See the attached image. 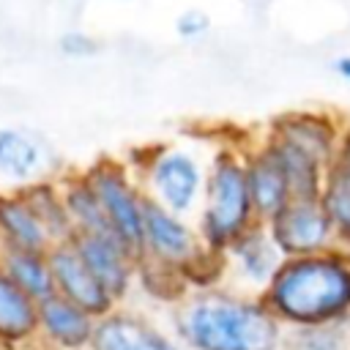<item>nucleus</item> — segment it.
Returning <instances> with one entry per match:
<instances>
[{"label": "nucleus", "instance_id": "8", "mask_svg": "<svg viewBox=\"0 0 350 350\" xmlns=\"http://www.w3.org/2000/svg\"><path fill=\"white\" fill-rule=\"evenodd\" d=\"M46 257H49V268H52V279H55V295L71 301L74 306H79L82 312H88L96 320H101L104 314L118 309L115 298L93 276V271L85 265V260L79 257V252L74 249L71 241L55 243L46 252Z\"/></svg>", "mask_w": 350, "mask_h": 350}, {"label": "nucleus", "instance_id": "14", "mask_svg": "<svg viewBox=\"0 0 350 350\" xmlns=\"http://www.w3.org/2000/svg\"><path fill=\"white\" fill-rule=\"evenodd\" d=\"M96 317L71 301L52 295L38 304V339L55 350H90Z\"/></svg>", "mask_w": 350, "mask_h": 350}, {"label": "nucleus", "instance_id": "20", "mask_svg": "<svg viewBox=\"0 0 350 350\" xmlns=\"http://www.w3.org/2000/svg\"><path fill=\"white\" fill-rule=\"evenodd\" d=\"M0 268L36 304H41V301L55 295V279H52V268H49L46 252L0 246Z\"/></svg>", "mask_w": 350, "mask_h": 350}, {"label": "nucleus", "instance_id": "19", "mask_svg": "<svg viewBox=\"0 0 350 350\" xmlns=\"http://www.w3.org/2000/svg\"><path fill=\"white\" fill-rule=\"evenodd\" d=\"M60 189H63V200L74 224V232H85V235H104V238H118L115 227L109 224L96 191L90 189L85 172H66L57 178Z\"/></svg>", "mask_w": 350, "mask_h": 350}, {"label": "nucleus", "instance_id": "17", "mask_svg": "<svg viewBox=\"0 0 350 350\" xmlns=\"http://www.w3.org/2000/svg\"><path fill=\"white\" fill-rule=\"evenodd\" d=\"M0 246L30 252H49L55 246L19 189L0 191Z\"/></svg>", "mask_w": 350, "mask_h": 350}, {"label": "nucleus", "instance_id": "4", "mask_svg": "<svg viewBox=\"0 0 350 350\" xmlns=\"http://www.w3.org/2000/svg\"><path fill=\"white\" fill-rule=\"evenodd\" d=\"M148 200L191 219L200 213L208 159L189 145H153L142 150V164H129Z\"/></svg>", "mask_w": 350, "mask_h": 350}, {"label": "nucleus", "instance_id": "12", "mask_svg": "<svg viewBox=\"0 0 350 350\" xmlns=\"http://www.w3.org/2000/svg\"><path fill=\"white\" fill-rule=\"evenodd\" d=\"M90 350H183L178 336L150 323L145 314L129 309H112L96 320Z\"/></svg>", "mask_w": 350, "mask_h": 350}, {"label": "nucleus", "instance_id": "3", "mask_svg": "<svg viewBox=\"0 0 350 350\" xmlns=\"http://www.w3.org/2000/svg\"><path fill=\"white\" fill-rule=\"evenodd\" d=\"M243 148L235 142H221L208 156V175L202 205L197 213V232L211 252L224 254L246 230L257 224L249 183Z\"/></svg>", "mask_w": 350, "mask_h": 350}, {"label": "nucleus", "instance_id": "10", "mask_svg": "<svg viewBox=\"0 0 350 350\" xmlns=\"http://www.w3.org/2000/svg\"><path fill=\"white\" fill-rule=\"evenodd\" d=\"M71 243L79 252V257L85 260V265L93 271V276L115 298V304H120L131 293V287L137 282V262H139V257L120 238L74 232Z\"/></svg>", "mask_w": 350, "mask_h": 350}, {"label": "nucleus", "instance_id": "21", "mask_svg": "<svg viewBox=\"0 0 350 350\" xmlns=\"http://www.w3.org/2000/svg\"><path fill=\"white\" fill-rule=\"evenodd\" d=\"M19 194L27 200V205L33 208V213L38 216L44 230L49 232L52 243H63V241L74 238V224H71L57 178H41L27 186H19Z\"/></svg>", "mask_w": 350, "mask_h": 350}, {"label": "nucleus", "instance_id": "13", "mask_svg": "<svg viewBox=\"0 0 350 350\" xmlns=\"http://www.w3.org/2000/svg\"><path fill=\"white\" fill-rule=\"evenodd\" d=\"M243 161H246V183H249L254 216L260 224H268L293 200L290 183H287L282 167L276 164V159L271 156V150L265 148L262 139L246 142Z\"/></svg>", "mask_w": 350, "mask_h": 350}, {"label": "nucleus", "instance_id": "9", "mask_svg": "<svg viewBox=\"0 0 350 350\" xmlns=\"http://www.w3.org/2000/svg\"><path fill=\"white\" fill-rule=\"evenodd\" d=\"M345 126L347 123L342 118L323 112V109H290V112L276 115L268 123V134L301 148L304 153H309L312 159L325 164V170H328V164L336 156Z\"/></svg>", "mask_w": 350, "mask_h": 350}, {"label": "nucleus", "instance_id": "6", "mask_svg": "<svg viewBox=\"0 0 350 350\" xmlns=\"http://www.w3.org/2000/svg\"><path fill=\"white\" fill-rule=\"evenodd\" d=\"M271 238L276 241L284 260L312 257L323 252L342 249L339 232L320 197H295L290 200L268 224Z\"/></svg>", "mask_w": 350, "mask_h": 350}, {"label": "nucleus", "instance_id": "24", "mask_svg": "<svg viewBox=\"0 0 350 350\" xmlns=\"http://www.w3.org/2000/svg\"><path fill=\"white\" fill-rule=\"evenodd\" d=\"M98 38H93L90 33H85V30H68V33H63L60 36V41H57V49L66 55V57H90V55H96L98 52Z\"/></svg>", "mask_w": 350, "mask_h": 350}, {"label": "nucleus", "instance_id": "18", "mask_svg": "<svg viewBox=\"0 0 350 350\" xmlns=\"http://www.w3.org/2000/svg\"><path fill=\"white\" fill-rule=\"evenodd\" d=\"M265 142V148L271 150V156L276 159V164L282 167L293 200L295 197H320L323 194V183H325V164H320L317 159H312L309 153H304L301 148L273 137V134H262L260 137Z\"/></svg>", "mask_w": 350, "mask_h": 350}, {"label": "nucleus", "instance_id": "7", "mask_svg": "<svg viewBox=\"0 0 350 350\" xmlns=\"http://www.w3.org/2000/svg\"><path fill=\"white\" fill-rule=\"evenodd\" d=\"M208 254V246L202 243L197 224L189 219L161 208L159 202L148 200L145 202V216H142V260L159 262L164 268L180 271L183 279L186 273Z\"/></svg>", "mask_w": 350, "mask_h": 350}, {"label": "nucleus", "instance_id": "15", "mask_svg": "<svg viewBox=\"0 0 350 350\" xmlns=\"http://www.w3.org/2000/svg\"><path fill=\"white\" fill-rule=\"evenodd\" d=\"M49 167V148L27 129L3 126L0 129V175L8 180L27 186L33 180L49 178L44 175Z\"/></svg>", "mask_w": 350, "mask_h": 350}, {"label": "nucleus", "instance_id": "5", "mask_svg": "<svg viewBox=\"0 0 350 350\" xmlns=\"http://www.w3.org/2000/svg\"><path fill=\"white\" fill-rule=\"evenodd\" d=\"M82 172L90 189L96 191L118 238L139 257L142 254V216H145L148 197L134 170L129 167V161L115 159V156H101Z\"/></svg>", "mask_w": 350, "mask_h": 350}, {"label": "nucleus", "instance_id": "25", "mask_svg": "<svg viewBox=\"0 0 350 350\" xmlns=\"http://www.w3.org/2000/svg\"><path fill=\"white\" fill-rule=\"evenodd\" d=\"M208 30H211V16L205 11H200V8H189V11L175 16V33L180 38H186V41L189 38H200Z\"/></svg>", "mask_w": 350, "mask_h": 350}, {"label": "nucleus", "instance_id": "22", "mask_svg": "<svg viewBox=\"0 0 350 350\" xmlns=\"http://www.w3.org/2000/svg\"><path fill=\"white\" fill-rule=\"evenodd\" d=\"M320 200L339 232L342 249L350 252V167L347 164H339V161L328 164Z\"/></svg>", "mask_w": 350, "mask_h": 350}, {"label": "nucleus", "instance_id": "26", "mask_svg": "<svg viewBox=\"0 0 350 350\" xmlns=\"http://www.w3.org/2000/svg\"><path fill=\"white\" fill-rule=\"evenodd\" d=\"M331 68H334V74H339L345 82H350V55H342V57L331 60Z\"/></svg>", "mask_w": 350, "mask_h": 350}, {"label": "nucleus", "instance_id": "16", "mask_svg": "<svg viewBox=\"0 0 350 350\" xmlns=\"http://www.w3.org/2000/svg\"><path fill=\"white\" fill-rule=\"evenodd\" d=\"M38 339V304L0 268V350H19Z\"/></svg>", "mask_w": 350, "mask_h": 350}, {"label": "nucleus", "instance_id": "1", "mask_svg": "<svg viewBox=\"0 0 350 350\" xmlns=\"http://www.w3.org/2000/svg\"><path fill=\"white\" fill-rule=\"evenodd\" d=\"M175 336L189 350H279L284 325L260 295L224 287L191 290L175 306Z\"/></svg>", "mask_w": 350, "mask_h": 350}, {"label": "nucleus", "instance_id": "11", "mask_svg": "<svg viewBox=\"0 0 350 350\" xmlns=\"http://www.w3.org/2000/svg\"><path fill=\"white\" fill-rule=\"evenodd\" d=\"M224 262H227V276L238 279L243 287L260 295L271 284L273 273L282 268L284 254L279 252L268 227L257 221L224 252Z\"/></svg>", "mask_w": 350, "mask_h": 350}, {"label": "nucleus", "instance_id": "2", "mask_svg": "<svg viewBox=\"0 0 350 350\" xmlns=\"http://www.w3.org/2000/svg\"><path fill=\"white\" fill-rule=\"evenodd\" d=\"M284 328L350 325V252L290 257L260 293Z\"/></svg>", "mask_w": 350, "mask_h": 350}, {"label": "nucleus", "instance_id": "23", "mask_svg": "<svg viewBox=\"0 0 350 350\" xmlns=\"http://www.w3.org/2000/svg\"><path fill=\"white\" fill-rule=\"evenodd\" d=\"M287 350H350L347 325H320V328H293L284 336Z\"/></svg>", "mask_w": 350, "mask_h": 350}]
</instances>
